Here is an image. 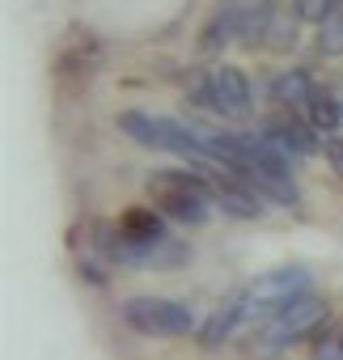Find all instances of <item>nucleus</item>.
<instances>
[{"label":"nucleus","mask_w":343,"mask_h":360,"mask_svg":"<svg viewBox=\"0 0 343 360\" xmlns=\"http://www.w3.org/2000/svg\"><path fill=\"white\" fill-rule=\"evenodd\" d=\"M326 161H330V169L339 174V183H343V140H326Z\"/></svg>","instance_id":"nucleus-16"},{"label":"nucleus","mask_w":343,"mask_h":360,"mask_svg":"<svg viewBox=\"0 0 343 360\" xmlns=\"http://www.w3.org/2000/svg\"><path fill=\"white\" fill-rule=\"evenodd\" d=\"M250 77L233 64H221L208 72V106L225 119H246L250 115Z\"/></svg>","instance_id":"nucleus-6"},{"label":"nucleus","mask_w":343,"mask_h":360,"mask_svg":"<svg viewBox=\"0 0 343 360\" xmlns=\"http://www.w3.org/2000/svg\"><path fill=\"white\" fill-rule=\"evenodd\" d=\"M326 322H330L326 301H322V297H313V292H305L301 301H292L288 309H280L271 322H263V326H259L254 347H259V352H280V347H292V343H301V339L318 335Z\"/></svg>","instance_id":"nucleus-4"},{"label":"nucleus","mask_w":343,"mask_h":360,"mask_svg":"<svg viewBox=\"0 0 343 360\" xmlns=\"http://www.w3.org/2000/svg\"><path fill=\"white\" fill-rule=\"evenodd\" d=\"M246 9H250V0H221L208 18V26L200 30V51H225V47L242 43Z\"/></svg>","instance_id":"nucleus-8"},{"label":"nucleus","mask_w":343,"mask_h":360,"mask_svg":"<svg viewBox=\"0 0 343 360\" xmlns=\"http://www.w3.org/2000/svg\"><path fill=\"white\" fill-rule=\"evenodd\" d=\"M297 22H301V18L280 5V13L271 18V26H267V34H263V47H267V51H292V47H297Z\"/></svg>","instance_id":"nucleus-13"},{"label":"nucleus","mask_w":343,"mask_h":360,"mask_svg":"<svg viewBox=\"0 0 343 360\" xmlns=\"http://www.w3.org/2000/svg\"><path fill=\"white\" fill-rule=\"evenodd\" d=\"M208 187H212V204L225 212V217H238V221H254L263 217V195L246 183V178H208Z\"/></svg>","instance_id":"nucleus-9"},{"label":"nucleus","mask_w":343,"mask_h":360,"mask_svg":"<svg viewBox=\"0 0 343 360\" xmlns=\"http://www.w3.org/2000/svg\"><path fill=\"white\" fill-rule=\"evenodd\" d=\"M119 314H123V322L131 330H140L148 339H179V335H187L195 326L187 305L165 301V297H131V301H123Z\"/></svg>","instance_id":"nucleus-5"},{"label":"nucleus","mask_w":343,"mask_h":360,"mask_svg":"<svg viewBox=\"0 0 343 360\" xmlns=\"http://www.w3.org/2000/svg\"><path fill=\"white\" fill-rule=\"evenodd\" d=\"M259 136H263L280 157H288V161H292V157L301 161V157H313V153H318L313 127H309L297 110H288V115H271V119L259 127Z\"/></svg>","instance_id":"nucleus-7"},{"label":"nucleus","mask_w":343,"mask_h":360,"mask_svg":"<svg viewBox=\"0 0 343 360\" xmlns=\"http://www.w3.org/2000/svg\"><path fill=\"white\" fill-rule=\"evenodd\" d=\"M326 22H343V0H330V18Z\"/></svg>","instance_id":"nucleus-17"},{"label":"nucleus","mask_w":343,"mask_h":360,"mask_svg":"<svg viewBox=\"0 0 343 360\" xmlns=\"http://www.w3.org/2000/svg\"><path fill=\"white\" fill-rule=\"evenodd\" d=\"M148 200L165 221H179V225H208V212H212L208 178L191 169H157L148 178Z\"/></svg>","instance_id":"nucleus-1"},{"label":"nucleus","mask_w":343,"mask_h":360,"mask_svg":"<svg viewBox=\"0 0 343 360\" xmlns=\"http://www.w3.org/2000/svg\"><path fill=\"white\" fill-rule=\"evenodd\" d=\"M313 94H318V85H313V81H309V72H301V68L280 72V77L271 81V98H276L280 106L297 110V115H305V106L313 102Z\"/></svg>","instance_id":"nucleus-11"},{"label":"nucleus","mask_w":343,"mask_h":360,"mask_svg":"<svg viewBox=\"0 0 343 360\" xmlns=\"http://www.w3.org/2000/svg\"><path fill=\"white\" fill-rule=\"evenodd\" d=\"M238 326H242V292L229 297L225 305H216L212 318H204V326H200V347H204V352H216Z\"/></svg>","instance_id":"nucleus-10"},{"label":"nucleus","mask_w":343,"mask_h":360,"mask_svg":"<svg viewBox=\"0 0 343 360\" xmlns=\"http://www.w3.org/2000/svg\"><path fill=\"white\" fill-rule=\"evenodd\" d=\"M309 292V271L305 267H276L267 276H259L254 284L242 288V326L246 322H271L280 309H288L292 301H301Z\"/></svg>","instance_id":"nucleus-3"},{"label":"nucleus","mask_w":343,"mask_h":360,"mask_svg":"<svg viewBox=\"0 0 343 360\" xmlns=\"http://www.w3.org/2000/svg\"><path fill=\"white\" fill-rule=\"evenodd\" d=\"M119 131L131 136L136 144L144 148H161V153H174L191 165H216L200 127H187L179 119H157V115H144V110H123L119 115Z\"/></svg>","instance_id":"nucleus-2"},{"label":"nucleus","mask_w":343,"mask_h":360,"mask_svg":"<svg viewBox=\"0 0 343 360\" xmlns=\"http://www.w3.org/2000/svg\"><path fill=\"white\" fill-rule=\"evenodd\" d=\"M305 123H309L313 131H335V127L343 123V106H339V98H335V94H326V89L318 85L313 102L305 106Z\"/></svg>","instance_id":"nucleus-12"},{"label":"nucleus","mask_w":343,"mask_h":360,"mask_svg":"<svg viewBox=\"0 0 343 360\" xmlns=\"http://www.w3.org/2000/svg\"><path fill=\"white\" fill-rule=\"evenodd\" d=\"M313 360H343V318L326 322L313 335Z\"/></svg>","instance_id":"nucleus-14"},{"label":"nucleus","mask_w":343,"mask_h":360,"mask_svg":"<svg viewBox=\"0 0 343 360\" xmlns=\"http://www.w3.org/2000/svg\"><path fill=\"white\" fill-rule=\"evenodd\" d=\"M318 51L322 56H343V22H322L318 26Z\"/></svg>","instance_id":"nucleus-15"}]
</instances>
